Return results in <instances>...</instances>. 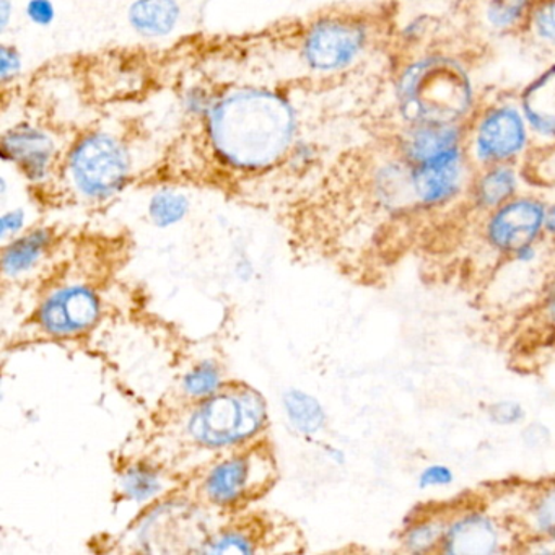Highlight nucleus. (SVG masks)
<instances>
[{
  "label": "nucleus",
  "instance_id": "14",
  "mask_svg": "<svg viewBox=\"0 0 555 555\" xmlns=\"http://www.w3.org/2000/svg\"><path fill=\"white\" fill-rule=\"evenodd\" d=\"M512 519L522 541L547 542L555 548V479L526 490Z\"/></svg>",
  "mask_w": 555,
  "mask_h": 555
},
{
  "label": "nucleus",
  "instance_id": "17",
  "mask_svg": "<svg viewBox=\"0 0 555 555\" xmlns=\"http://www.w3.org/2000/svg\"><path fill=\"white\" fill-rule=\"evenodd\" d=\"M447 516L448 505L427 506L412 512L399 531V548L411 555L440 554Z\"/></svg>",
  "mask_w": 555,
  "mask_h": 555
},
{
  "label": "nucleus",
  "instance_id": "3",
  "mask_svg": "<svg viewBox=\"0 0 555 555\" xmlns=\"http://www.w3.org/2000/svg\"><path fill=\"white\" fill-rule=\"evenodd\" d=\"M535 141L518 100L480 102L466 125V151L474 167L525 164Z\"/></svg>",
  "mask_w": 555,
  "mask_h": 555
},
{
  "label": "nucleus",
  "instance_id": "34",
  "mask_svg": "<svg viewBox=\"0 0 555 555\" xmlns=\"http://www.w3.org/2000/svg\"><path fill=\"white\" fill-rule=\"evenodd\" d=\"M22 69L21 56L17 50L11 47H2L0 51V76L4 82L14 79Z\"/></svg>",
  "mask_w": 555,
  "mask_h": 555
},
{
  "label": "nucleus",
  "instance_id": "32",
  "mask_svg": "<svg viewBox=\"0 0 555 555\" xmlns=\"http://www.w3.org/2000/svg\"><path fill=\"white\" fill-rule=\"evenodd\" d=\"M430 30L431 25L428 15L424 14L418 15V17L409 18L401 30L402 43H404V47L411 50L412 53V48L421 47L422 41L427 38Z\"/></svg>",
  "mask_w": 555,
  "mask_h": 555
},
{
  "label": "nucleus",
  "instance_id": "8",
  "mask_svg": "<svg viewBox=\"0 0 555 555\" xmlns=\"http://www.w3.org/2000/svg\"><path fill=\"white\" fill-rule=\"evenodd\" d=\"M69 171L74 184L83 196L93 199L113 196L128 180V151L113 135L95 132L74 147Z\"/></svg>",
  "mask_w": 555,
  "mask_h": 555
},
{
  "label": "nucleus",
  "instance_id": "35",
  "mask_svg": "<svg viewBox=\"0 0 555 555\" xmlns=\"http://www.w3.org/2000/svg\"><path fill=\"white\" fill-rule=\"evenodd\" d=\"M545 243L555 251V199L548 201L547 217H545Z\"/></svg>",
  "mask_w": 555,
  "mask_h": 555
},
{
  "label": "nucleus",
  "instance_id": "29",
  "mask_svg": "<svg viewBox=\"0 0 555 555\" xmlns=\"http://www.w3.org/2000/svg\"><path fill=\"white\" fill-rule=\"evenodd\" d=\"M219 370L212 363H201L184 379V389L191 396H207L219 388Z\"/></svg>",
  "mask_w": 555,
  "mask_h": 555
},
{
  "label": "nucleus",
  "instance_id": "5",
  "mask_svg": "<svg viewBox=\"0 0 555 555\" xmlns=\"http://www.w3.org/2000/svg\"><path fill=\"white\" fill-rule=\"evenodd\" d=\"M547 207L541 194L522 191L480 217L477 233L483 251L502 262L522 246L545 242Z\"/></svg>",
  "mask_w": 555,
  "mask_h": 555
},
{
  "label": "nucleus",
  "instance_id": "11",
  "mask_svg": "<svg viewBox=\"0 0 555 555\" xmlns=\"http://www.w3.org/2000/svg\"><path fill=\"white\" fill-rule=\"evenodd\" d=\"M522 191H526V180L521 165H490L476 168L463 204L480 219Z\"/></svg>",
  "mask_w": 555,
  "mask_h": 555
},
{
  "label": "nucleus",
  "instance_id": "33",
  "mask_svg": "<svg viewBox=\"0 0 555 555\" xmlns=\"http://www.w3.org/2000/svg\"><path fill=\"white\" fill-rule=\"evenodd\" d=\"M27 17L34 24L47 27L56 17V9L51 0H30L27 5Z\"/></svg>",
  "mask_w": 555,
  "mask_h": 555
},
{
  "label": "nucleus",
  "instance_id": "36",
  "mask_svg": "<svg viewBox=\"0 0 555 555\" xmlns=\"http://www.w3.org/2000/svg\"><path fill=\"white\" fill-rule=\"evenodd\" d=\"M22 225H24V212H22V210L5 214V216L2 217V236L11 232H17Z\"/></svg>",
  "mask_w": 555,
  "mask_h": 555
},
{
  "label": "nucleus",
  "instance_id": "9",
  "mask_svg": "<svg viewBox=\"0 0 555 555\" xmlns=\"http://www.w3.org/2000/svg\"><path fill=\"white\" fill-rule=\"evenodd\" d=\"M474 171L466 147L412 167L418 212H440L464 203Z\"/></svg>",
  "mask_w": 555,
  "mask_h": 555
},
{
  "label": "nucleus",
  "instance_id": "2",
  "mask_svg": "<svg viewBox=\"0 0 555 555\" xmlns=\"http://www.w3.org/2000/svg\"><path fill=\"white\" fill-rule=\"evenodd\" d=\"M399 125H467L482 100L469 64L450 51L411 53L392 86Z\"/></svg>",
  "mask_w": 555,
  "mask_h": 555
},
{
  "label": "nucleus",
  "instance_id": "20",
  "mask_svg": "<svg viewBox=\"0 0 555 555\" xmlns=\"http://www.w3.org/2000/svg\"><path fill=\"white\" fill-rule=\"evenodd\" d=\"M251 464L248 457H233L212 470L207 480V493L217 503L238 499L248 486Z\"/></svg>",
  "mask_w": 555,
  "mask_h": 555
},
{
  "label": "nucleus",
  "instance_id": "12",
  "mask_svg": "<svg viewBox=\"0 0 555 555\" xmlns=\"http://www.w3.org/2000/svg\"><path fill=\"white\" fill-rule=\"evenodd\" d=\"M372 194L376 206L389 217L418 212L412 167L395 151L373 170Z\"/></svg>",
  "mask_w": 555,
  "mask_h": 555
},
{
  "label": "nucleus",
  "instance_id": "10",
  "mask_svg": "<svg viewBox=\"0 0 555 555\" xmlns=\"http://www.w3.org/2000/svg\"><path fill=\"white\" fill-rule=\"evenodd\" d=\"M464 147L466 125L415 122L401 125L392 151L412 167H417Z\"/></svg>",
  "mask_w": 555,
  "mask_h": 555
},
{
  "label": "nucleus",
  "instance_id": "6",
  "mask_svg": "<svg viewBox=\"0 0 555 555\" xmlns=\"http://www.w3.org/2000/svg\"><path fill=\"white\" fill-rule=\"evenodd\" d=\"M373 40L372 25L353 15L317 22L304 41V57L317 73H343L356 66Z\"/></svg>",
  "mask_w": 555,
  "mask_h": 555
},
{
  "label": "nucleus",
  "instance_id": "28",
  "mask_svg": "<svg viewBox=\"0 0 555 555\" xmlns=\"http://www.w3.org/2000/svg\"><path fill=\"white\" fill-rule=\"evenodd\" d=\"M456 482V473L453 467L444 463H430L418 470L415 477L418 490L431 492V490L448 489Z\"/></svg>",
  "mask_w": 555,
  "mask_h": 555
},
{
  "label": "nucleus",
  "instance_id": "23",
  "mask_svg": "<svg viewBox=\"0 0 555 555\" xmlns=\"http://www.w3.org/2000/svg\"><path fill=\"white\" fill-rule=\"evenodd\" d=\"M50 243V233L47 230H37L24 238L17 240L14 245L9 246L4 253V269L8 274H18L30 268L43 249Z\"/></svg>",
  "mask_w": 555,
  "mask_h": 555
},
{
  "label": "nucleus",
  "instance_id": "22",
  "mask_svg": "<svg viewBox=\"0 0 555 555\" xmlns=\"http://www.w3.org/2000/svg\"><path fill=\"white\" fill-rule=\"evenodd\" d=\"M285 411L292 424L304 434H317L326 422V414L313 396L301 391H288L284 398Z\"/></svg>",
  "mask_w": 555,
  "mask_h": 555
},
{
  "label": "nucleus",
  "instance_id": "27",
  "mask_svg": "<svg viewBox=\"0 0 555 555\" xmlns=\"http://www.w3.org/2000/svg\"><path fill=\"white\" fill-rule=\"evenodd\" d=\"M534 308L541 326L555 336V268L545 272Z\"/></svg>",
  "mask_w": 555,
  "mask_h": 555
},
{
  "label": "nucleus",
  "instance_id": "24",
  "mask_svg": "<svg viewBox=\"0 0 555 555\" xmlns=\"http://www.w3.org/2000/svg\"><path fill=\"white\" fill-rule=\"evenodd\" d=\"M188 204L183 194L173 193V191H162L155 194L151 203V216L158 227L173 225L180 222L186 216Z\"/></svg>",
  "mask_w": 555,
  "mask_h": 555
},
{
  "label": "nucleus",
  "instance_id": "13",
  "mask_svg": "<svg viewBox=\"0 0 555 555\" xmlns=\"http://www.w3.org/2000/svg\"><path fill=\"white\" fill-rule=\"evenodd\" d=\"M535 145H555V60L516 93Z\"/></svg>",
  "mask_w": 555,
  "mask_h": 555
},
{
  "label": "nucleus",
  "instance_id": "26",
  "mask_svg": "<svg viewBox=\"0 0 555 555\" xmlns=\"http://www.w3.org/2000/svg\"><path fill=\"white\" fill-rule=\"evenodd\" d=\"M122 486L131 499L147 500L160 490V479L149 467L135 466L122 477Z\"/></svg>",
  "mask_w": 555,
  "mask_h": 555
},
{
  "label": "nucleus",
  "instance_id": "19",
  "mask_svg": "<svg viewBox=\"0 0 555 555\" xmlns=\"http://www.w3.org/2000/svg\"><path fill=\"white\" fill-rule=\"evenodd\" d=\"M180 21L177 0H135L129 9L132 28L144 37H165Z\"/></svg>",
  "mask_w": 555,
  "mask_h": 555
},
{
  "label": "nucleus",
  "instance_id": "18",
  "mask_svg": "<svg viewBox=\"0 0 555 555\" xmlns=\"http://www.w3.org/2000/svg\"><path fill=\"white\" fill-rule=\"evenodd\" d=\"M539 0H486L480 11L483 27L496 37L525 34Z\"/></svg>",
  "mask_w": 555,
  "mask_h": 555
},
{
  "label": "nucleus",
  "instance_id": "15",
  "mask_svg": "<svg viewBox=\"0 0 555 555\" xmlns=\"http://www.w3.org/2000/svg\"><path fill=\"white\" fill-rule=\"evenodd\" d=\"M99 301L86 288H67L54 295L41 311L43 326L53 334H73L96 320Z\"/></svg>",
  "mask_w": 555,
  "mask_h": 555
},
{
  "label": "nucleus",
  "instance_id": "4",
  "mask_svg": "<svg viewBox=\"0 0 555 555\" xmlns=\"http://www.w3.org/2000/svg\"><path fill=\"white\" fill-rule=\"evenodd\" d=\"M521 534L515 521L483 500L448 505L440 554L499 555L518 551Z\"/></svg>",
  "mask_w": 555,
  "mask_h": 555
},
{
  "label": "nucleus",
  "instance_id": "31",
  "mask_svg": "<svg viewBox=\"0 0 555 555\" xmlns=\"http://www.w3.org/2000/svg\"><path fill=\"white\" fill-rule=\"evenodd\" d=\"M519 437H521L526 450L541 451L545 450V448L552 443L551 428L542 424V422L522 424L521 435H519Z\"/></svg>",
  "mask_w": 555,
  "mask_h": 555
},
{
  "label": "nucleus",
  "instance_id": "25",
  "mask_svg": "<svg viewBox=\"0 0 555 555\" xmlns=\"http://www.w3.org/2000/svg\"><path fill=\"white\" fill-rule=\"evenodd\" d=\"M487 421L493 427L515 428L526 424L528 411L521 402L512 398L495 399L483 408Z\"/></svg>",
  "mask_w": 555,
  "mask_h": 555
},
{
  "label": "nucleus",
  "instance_id": "1",
  "mask_svg": "<svg viewBox=\"0 0 555 555\" xmlns=\"http://www.w3.org/2000/svg\"><path fill=\"white\" fill-rule=\"evenodd\" d=\"M209 135L214 151L230 167L261 170L291 149L294 109L278 93L236 90L210 109Z\"/></svg>",
  "mask_w": 555,
  "mask_h": 555
},
{
  "label": "nucleus",
  "instance_id": "7",
  "mask_svg": "<svg viewBox=\"0 0 555 555\" xmlns=\"http://www.w3.org/2000/svg\"><path fill=\"white\" fill-rule=\"evenodd\" d=\"M266 409L255 391L229 392L203 405L190 422V431L199 443L223 447L245 440L259 430Z\"/></svg>",
  "mask_w": 555,
  "mask_h": 555
},
{
  "label": "nucleus",
  "instance_id": "16",
  "mask_svg": "<svg viewBox=\"0 0 555 555\" xmlns=\"http://www.w3.org/2000/svg\"><path fill=\"white\" fill-rule=\"evenodd\" d=\"M2 157L15 162L31 180H41L53 162L54 142L40 129L21 126L4 135Z\"/></svg>",
  "mask_w": 555,
  "mask_h": 555
},
{
  "label": "nucleus",
  "instance_id": "30",
  "mask_svg": "<svg viewBox=\"0 0 555 555\" xmlns=\"http://www.w3.org/2000/svg\"><path fill=\"white\" fill-rule=\"evenodd\" d=\"M253 551L255 548H253L251 542L240 532L220 535L204 548V552H209V554H249Z\"/></svg>",
  "mask_w": 555,
  "mask_h": 555
},
{
  "label": "nucleus",
  "instance_id": "21",
  "mask_svg": "<svg viewBox=\"0 0 555 555\" xmlns=\"http://www.w3.org/2000/svg\"><path fill=\"white\" fill-rule=\"evenodd\" d=\"M522 37L535 50L555 60V0H539Z\"/></svg>",
  "mask_w": 555,
  "mask_h": 555
}]
</instances>
